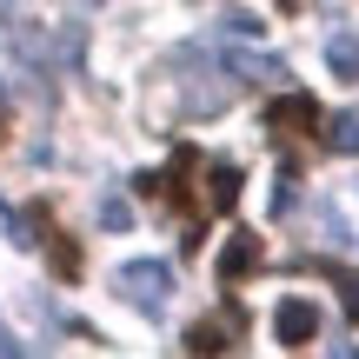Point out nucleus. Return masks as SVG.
I'll return each mask as SVG.
<instances>
[{
  "instance_id": "nucleus-1",
  "label": "nucleus",
  "mask_w": 359,
  "mask_h": 359,
  "mask_svg": "<svg viewBox=\"0 0 359 359\" xmlns=\"http://www.w3.org/2000/svg\"><path fill=\"white\" fill-rule=\"evenodd\" d=\"M273 333H280V346H293V353H306L313 339H320V306L313 299H280V313H273Z\"/></svg>"
},
{
  "instance_id": "nucleus-2",
  "label": "nucleus",
  "mask_w": 359,
  "mask_h": 359,
  "mask_svg": "<svg viewBox=\"0 0 359 359\" xmlns=\"http://www.w3.org/2000/svg\"><path fill=\"white\" fill-rule=\"evenodd\" d=\"M266 127L306 140V133H320V100H313V93H280V100L266 107Z\"/></svg>"
},
{
  "instance_id": "nucleus-3",
  "label": "nucleus",
  "mask_w": 359,
  "mask_h": 359,
  "mask_svg": "<svg viewBox=\"0 0 359 359\" xmlns=\"http://www.w3.org/2000/svg\"><path fill=\"white\" fill-rule=\"evenodd\" d=\"M120 286H127V299H133V306H167L173 273L160 266V259H133V266L120 273Z\"/></svg>"
},
{
  "instance_id": "nucleus-4",
  "label": "nucleus",
  "mask_w": 359,
  "mask_h": 359,
  "mask_svg": "<svg viewBox=\"0 0 359 359\" xmlns=\"http://www.w3.org/2000/svg\"><path fill=\"white\" fill-rule=\"evenodd\" d=\"M27 226H34V233H47V253H53V273H60V280L74 286V280H80V246L67 240L60 226H53V213H47V206H34V213H27Z\"/></svg>"
},
{
  "instance_id": "nucleus-5",
  "label": "nucleus",
  "mask_w": 359,
  "mask_h": 359,
  "mask_svg": "<svg viewBox=\"0 0 359 359\" xmlns=\"http://www.w3.org/2000/svg\"><path fill=\"white\" fill-rule=\"evenodd\" d=\"M259 253H266V246H259V233H233V240H226V253H219V286H240L246 280V273H253L259 266Z\"/></svg>"
},
{
  "instance_id": "nucleus-6",
  "label": "nucleus",
  "mask_w": 359,
  "mask_h": 359,
  "mask_svg": "<svg viewBox=\"0 0 359 359\" xmlns=\"http://www.w3.org/2000/svg\"><path fill=\"white\" fill-rule=\"evenodd\" d=\"M206 180H213V187H206V206H213V213H233V206H240V167H213Z\"/></svg>"
},
{
  "instance_id": "nucleus-7",
  "label": "nucleus",
  "mask_w": 359,
  "mask_h": 359,
  "mask_svg": "<svg viewBox=\"0 0 359 359\" xmlns=\"http://www.w3.org/2000/svg\"><path fill=\"white\" fill-rule=\"evenodd\" d=\"M233 339H226V320H200V326H187V353H226Z\"/></svg>"
},
{
  "instance_id": "nucleus-8",
  "label": "nucleus",
  "mask_w": 359,
  "mask_h": 359,
  "mask_svg": "<svg viewBox=\"0 0 359 359\" xmlns=\"http://www.w3.org/2000/svg\"><path fill=\"white\" fill-rule=\"evenodd\" d=\"M326 147H333V154H359V114H339L333 127H326Z\"/></svg>"
},
{
  "instance_id": "nucleus-9",
  "label": "nucleus",
  "mask_w": 359,
  "mask_h": 359,
  "mask_svg": "<svg viewBox=\"0 0 359 359\" xmlns=\"http://www.w3.org/2000/svg\"><path fill=\"white\" fill-rule=\"evenodd\" d=\"M333 74L359 87V40H333Z\"/></svg>"
},
{
  "instance_id": "nucleus-10",
  "label": "nucleus",
  "mask_w": 359,
  "mask_h": 359,
  "mask_svg": "<svg viewBox=\"0 0 359 359\" xmlns=\"http://www.w3.org/2000/svg\"><path fill=\"white\" fill-rule=\"evenodd\" d=\"M233 74H259V80H273V74H286V67L266 60V53H233Z\"/></svg>"
},
{
  "instance_id": "nucleus-11",
  "label": "nucleus",
  "mask_w": 359,
  "mask_h": 359,
  "mask_svg": "<svg viewBox=\"0 0 359 359\" xmlns=\"http://www.w3.org/2000/svg\"><path fill=\"white\" fill-rule=\"evenodd\" d=\"M219 20H226V34H233V40H253V34H259V13H246V7L219 13Z\"/></svg>"
},
{
  "instance_id": "nucleus-12",
  "label": "nucleus",
  "mask_w": 359,
  "mask_h": 359,
  "mask_svg": "<svg viewBox=\"0 0 359 359\" xmlns=\"http://www.w3.org/2000/svg\"><path fill=\"white\" fill-rule=\"evenodd\" d=\"M100 219H107V226H114V233H127V200H120V193H107V200H100Z\"/></svg>"
},
{
  "instance_id": "nucleus-13",
  "label": "nucleus",
  "mask_w": 359,
  "mask_h": 359,
  "mask_svg": "<svg viewBox=\"0 0 359 359\" xmlns=\"http://www.w3.org/2000/svg\"><path fill=\"white\" fill-rule=\"evenodd\" d=\"M339 299H346V320L359 326V280H353V273H346V280H339Z\"/></svg>"
}]
</instances>
